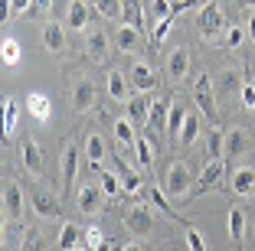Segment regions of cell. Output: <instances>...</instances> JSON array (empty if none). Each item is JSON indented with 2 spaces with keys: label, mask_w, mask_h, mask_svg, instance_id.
<instances>
[{
  "label": "cell",
  "mask_w": 255,
  "mask_h": 251,
  "mask_svg": "<svg viewBox=\"0 0 255 251\" xmlns=\"http://www.w3.org/2000/svg\"><path fill=\"white\" fill-rule=\"evenodd\" d=\"M95 173H98V186L105 189V196H121V192H125V186H121V176H118V173L102 170V167H98Z\"/></svg>",
  "instance_id": "obj_29"
},
{
  "label": "cell",
  "mask_w": 255,
  "mask_h": 251,
  "mask_svg": "<svg viewBox=\"0 0 255 251\" xmlns=\"http://www.w3.org/2000/svg\"><path fill=\"white\" fill-rule=\"evenodd\" d=\"M223 147H226V134L219 127H213L210 137H206V150H210V160H223Z\"/></svg>",
  "instance_id": "obj_34"
},
{
  "label": "cell",
  "mask_w": 255,
  "mask_h": 251,
  "mask_svg": "<svg viewBox=\"0 0 255 251\" xmlns=\"http://www.w3.org/2000/svg\"><path fill=\"white\" fill-rule=\"evenodd\" d=\"M134 154H137V160H141V167H144V170H150V167H154V144H150L147 137H144V134H137Z\"/></svg>",
  "instance_id": "obj_33"
},
{
  "label": "cell",
  "mask_w": 255,
  "mask_h": 251,
  "mask_svg": "<svg viewBox=\"0 0 255 251\" xmlns=\"http://www.w3.org/2000/svg\"><path fill=\"white\" fill-rule=\"evenodd\" d=\"M249 36L255 39V16H249Z\"/></svg>",
  "instance_id": "obj_48"
},
{
  "label": "cell",
  "mask_w": 255,
  "mask_h": 251,
  "mask_svg": "<svg viewBox=\"0 0 255 251\" xmlns=\"http://www.w3.org/2000/svg\"><path fill=\"white\" fill-rule=\"evenodd\" d=\"M115 46L121 52H137L144 46V33L134 30V26H128V23H121L118 30H115Z\"/></svg>",
  "instance_id": "obj_14"
},
{
  "label": "cell",
  "mask_w": 255,
  "mask_h": 251,
  "mask_svg": "<svg viewBox=\"0 0 255 251\" xmlns=\"http://www.w3.org/2000/svg\"><path fill=\"white\" fill-rule=\"evenodd\" d=\"M33 212L39 215V219H62V209H59V202L49 196V192H36L33 196Z\"/></svg>",
  "instance_id": "obj_21"
},
{
  "label": "cell",
  "mask_w": 255,
  "mask_h": 251,
  "mask_svg": "<svg viewBox=\"0 0 255 251\" xmlns=\"http://www.w3.org/2000/svg\"><path fill=\"white\" fill-rule=\"evenodd\" d=\"M79 147H75L72 141H66L62 144V192L66 189H72V183H75V173H79Z\"/></svg>",
  "instance_id": "obj_12"
},
{
  "label": "cell",
  "mask_w": 255,
  "mask_h": 251,
  "mask_svg": "<svg viewBox=\"0 0 255 251\" xmlns=\"http://www.w3.org/2000/svg\"><path fill=\"white\" fill-rule=\"evenodd\" d=\"M236 3H239L242 10H249V7H255V0H236Z\"/></svg>",
  "instance_id": "obj_47"
},
{
  "label": "cell",
  "mask_w": 255,
  "mask_h": 251,
  "mask_svg": "<svg viewBox=\"0 0 255 251\" xmlns=\"http://www.w3.org/2000/svg\"><path fill=\"white\" fill-rule=\"evenodd\" d=\"M26 108H30V114L39 124H46V121L53 118V101H49V95H43V91H30V95H26Z\"/></svg>",
  "instance_id": "obj_16"
},
{
  "label": "cell",
  "mask_w": 255,
  "mask_h": 251,
  "mask_svg": "<svg viewBox=\"0 0 255 251\" xmlns=\"http://www.w3.org/2000/svg\"><path fill=\"white\" fill-rule=\"evenodd\" d=\"M85 245H92V248H98V245H102V235H98V229H89V232H85Z\"/></svg>",
  "instance_id": "obj_45"
},
{
  "label": "cell",
  "mask_w": 255,
  "mask_h": 251,
  "mask_svg": "<svg viewBox=\"0 0 255 251\" xmlns=\"http://www.w3.org/2000/svg\"><path fill=\"white\" fill-rule=\"evenodd\" d=\"M200 131H203V124H200V114L196 111H190L187 114V121H183V131H180V147H190V144H196L200 141Z\"/></svg>",
  "instance_id": "obj_24"
},
{
  "label": "cell",
  "mask_w": 255,
  "mask_h": 251,
  "mask_svg": "<svg viewBox=\"0 0 255 251\" xmlns=\"http://www.w3.org/2000/svg\"><path fill=\"white\" fill-rule=\"evenodd\" d=\"M95 3V10L105 20H118V16H125V0H92Z\"/></svg>",
  "instance_id": "obj_32"
},
{
  "label": "cell",
  "mask_w": 255,
  "mask_h": 251,
  "mask_svg": "<svg viewBox=\"0 0 255 251\" xmlns=\"http://www.w3.org/2000/svg\"><path fill=\"white\" fill-rule=\"evenodd\" d=\"M115 170H118V176H121V186H125V192L128 196H134V192H141V186H144V179H141V173L137 170H131L121 157H115Z\"/></svg>",
  "instance_id": "obj_19"
},
{
  "label": "cell",
  "mask_w": 255,
  "mask_h": 251,
  "mask_svg": "<svg viewBox=\"0 0 255 251\" xmlns=\"http://www.w3.org/2000/svg\"><path fill=\"white\" fill-rule=\"evenodd\" d=\"M242 43H246V30H242V26H229L226 36H223V46L226 49H239Z\"/></svg>",
  "instance_id": "obj_39"
},
{
  "label": "cell",
  "mask_w": 255,
  "mask_h": 251,
  "mask_svg": "<svg viewBox=\"0 0 255 251\" xmlns=\"http://www.w3.org/2000/svg\"><path fill=\"white\" fill-rule=\"evenodd\" d=\"M85 52H89L92 62L105 66L108 56H112V39H108L102 30H85Z\"/></svg>",
  "instance_id": "obj_6"
},
{
  "label": "cell",
  "mask_w": 255,
  "mask_h": 251,
  "mask_svg": "<svg viewBox=\"0 0 255 251\" xmlns=\"http://www.w3.org/2000/svg\"><path fill=\"white\" fill-rule=\"evenodd\" d=\"M121 251H144V248H141V245H125Z\"/></svg>",
  "instance_id": "obj_49"
},
{
  "label": "cell",
  "mask_w": 255,
  "mask_h": 251,
  "mask_svg": "<svg viewBox=\"0 0 255 251\" xmlns=\"http://www.w3.org/2000/svg\"><path fill=\"white\" fill-rule=\"evenodd\" d=\"M10 13H13V3H10V0H0V20L7 23V20H10Z\"/></svg>",
  "instance_id": "obj_46"
},
{
  "label": "cell",
  "mask_w": 255,
  "mask_h": 251,
  "mask_svg": "<svg viewBox=\"0 0 255 251\" xmlns=\"http://www.w3.org/2000/svg\"><path fill=\"white\" fill-rule=\"evenodd\" d=\"M102 199H105V189L95 186V183L79 186V192H75V206H79V212H85V215H98L102 212Z\"/></svg>",
  "instance_id": "obj_5"
},
{
  "label": "cell",
  "mask_w": 255,
  "mask_h": 251,
  "mask_svg": "<svg viewBox=\"0 0 255 251\" xmlns=\"http://www.w3.org/2000/svg\"><path fill=\"white\" fill-rule=\"evenodd\" d=\"M246 150H249V134L242 131V127H229V131H226L223 157H226V160H236V157H242Z\"/></svg>",
  "instance_id": "obj_15"
},
{
  "label": "cell",
  "mask_w": 255,
  "mask_h": 251,
  "mask_svg": "<svg viewBox=\"0 0 255 251\" xmlns=\"http://www.w3.org/2000/svg\"><path fill=\"white\" fill-rule=\"evenodd\" d=\"M92 104H95V82L82 75L72 82V108L75 114H85V111H92Z\"/></svg>",
  "instance_id": "obj_8"
},
{
  "label": "cell",
  "mask_w": 255,
  "mask_h": 251,
  "mask_svg": "<svg viewBox=\"0 0 255 251\" xmlns=\"http://www.w3.org/2000/svg\"><path fill=\"white\" fill-rule=\"evenodd\" d=\"M121 222H125V229L131 232V235L147 238L150 232H154V215H150V209L144 206V202H131V206H125Z\"/></svg>",
  "instance_id": "obj_2"
},
{
  "label": "cell",
  "mask_w": 255,
  "mask_h": 251,
  "mask_svg": "<svg viewBox=\"0 0 255 251\" xmlns=\"http://www.w3.org/2000/svg\"><path fill=\"white\" fill-rule=\"evenodd\" d=\"M75 251H95V248H92V245H85V242H82V245H79V248H75Z\"/></svg>",
  "instance_id": "obj_50"
},
{
  "label": "cell",
  "mask_w": 255,
  "mask_h": 251,
  "mask_svg": "<svg viewBox=\"0 0 255 251\" xmlns=\"http://www.w3.org/2000/svg\"><path fill=\"white\" fill-rule=\"evenodd\" d=\"M20 154H23V167H26V170H30L33 176H39V173H43V167H46V160H43V150H39V144H36V141H23Z\"/></svg>",
  "instance_id": "obj_18"
},
{
  "label": "cell",
  "mask_w": 255,
  "mask_h": 251,
  "mask_svg": "<svg viewBox=\"0 0 255 251\" xmlns=\"http://www.w3.org/2000/svg\"><path fill=\"white\" fill-rule=\"evenodd\" d=\"M233 192L236 196H255V170L252 167H239V170L233 173Z\"/></svg>",
  "instance_id": "obj_22"
},
{
  "label": "cell",
  "mask_w": 255,
  "mask_h": 251,
  "mask_svg": "<svg viewBox=\"0 0 255 251\" xmlns=\"http://www.w3.org/2000/svg\"><path fill=\"white\" fill-rule=\"evenodd\" d=\"M170 108H173V101H170V98H157V101L150 104V121H147V127H150V131L167 134V114H170Z\"/></svg>",
  "instance_id": "obj_20"
},
{
  "label": "cell",
  "mask_w": 255,
  "mask_h": 251,
  "mask_svg": "<svg viewBox=\"0 0 255 251\" xmlns=\"http://www.w3.org/2000/svg\"><path fill=\"white\" fill-rule=\"evenodd\" d=\"M170 26H173V16H164V20H157V26H154V36H150V46H157L160 39L170 33Z\"/></svg>",
  "instance_id": "obj_42"
},
{
  "label": "cell",
  "mask_w": 255,
  "mask_h": 251,
  "mask_svg": "<svg viewBox=\"0 0 255 251\" xmlns=\"http://www.w3.org/2000/svg\"><path fill=\"white\" fill-rule=\"evenodd\" d=\"M10 3H13V13L16 16H26V13H30V7H33V0H10Z\"/></svg>",
  "instance_id": "obj_43"
},
{
  "label": "cell",
  "mask_w": 255,
  "mask_h": 251,
  "mask_svg": "<svg viewBox=\"0 0 255 251\" xmlns=\"http://www.w3.org/2000/svg\"><path fill=\"white\" fill-rule=\"evenodd\" d=\"M193 98H196V108L206 114V121H213V127H219V104H216V95H213V79L206 72L196 79Z\"/></svg>",
  "instance_id": "obj_3"
},
{
  "label": "cell",
  "mask_w": 255,
  "mask_h": 251,
  "mask_svg": "<svg viewBox=\"0 0 255 251\" xmlns=\"http://www.w3.org/2000/svg\"><path fill=\"white\" fill-rule=\"evenodd\" d=\"M196 30L206 39H216L219 33L226 30V16H223V10H219V3H203L200 16H196Z\"/></svg>",
  "instance_id": "obj_4"
},
{
  "label": "cell",
  "mask_w": 255,
  "mask_h": 251,
  "mask_svg": "<svg viewBox=\"0 0 255 251\" xmlns=\"http://www.w3.org/2000/svg\"><path fill=\"white\" fill-rule=\"evenodd\" d=\"M150 104H154V101H150V95H141V91L128 101V121L134 124V131H144V127H147V121H150Z\"/></svg>",
  "instance_id": "obj_10"
},
{
  "label": "cell",
  "mask_w": 255,
  "mask_h": 251,
  "mask_svg": "<svg viewBox=\"0 0 255 251\" xmlns=\"http://www.w3.org/2000/svg\"><path fill=\"white\" fill-rule=\"evenodd\" d=\"M128 82H131L141 95H147V91H154L160 85V79L154 75V69H150L147 62H134V66H131V72H128Z\"/></svg>",
  "instance_id": "obj_9"
},
{
  "label": "cell",
  "mask_w": 255,
  "mask_h": 251,
  "mask_svg": "<svg viewBox=\"0 0 255 251\" xmlns=\"http://www.w3.org/2000/svg\"><path fill=\"white\" fill-rule=\"evenodd\" d=\"M85 160L92 163V167H102V160H105V141L98 137V134H89L85 137Z\"/></svg>",
  "instance_id": "obj_27"
},
{
  "label": "cell",
  "mask_w": 255,
  "mask_h": 251,
  "mask_svg": "<svg viewBox=\"0 0 255 251\" xmlns=\"http://www.w3.org/2000/svg\"><path fill=\"white\" fill-rule=\"evenodd\" d=\"M115 137H118L121 144H128V147H134L137 144V131L131 121H115Z\"/></svg>",
  "instance_id": "obj_36"
},
{
  "label": "cell",
  "mask_w": 255,
  "mask_h": 251,
  "mask_svg": "<svg viewBox=\"0 0 255 251\" xmlns=\"http://www.w3.org/2000/svg\"><path fill=\"white\" fill-rule=\"evenodd\" d=\"M147 196H150V202H154V206H157L160 212H167L170 219H177V215H173V209L167 206V192L160 189V186H150V189H147Z\"/></svg>",
  "instance_id": "obj_38"
},
{
  "label": "cell",
  "mask_w": 255,
  "mask_h": 251,
  "mask_svg": "<svg viewBox=\"0 0 255 251\" xmlns=\"http://www.w3.org/2000/svg\"><path fill=\"white\" fill-rule=\"evenodd\" d=\"M193 170H190L183 160H173L164 170V186L160 189L170 196V199H183V196H193Z\"/></svg>",
  "instance_id": "obj_1"
},
{
  "label": "cell",
  "mask_w": 255,
  "mask_h": 251,
  "mask_svg": "<svg viewBox=\"0 0 255 251\" xmlns=\"http://www.w3.org/2000/svg\"><path fill=\"white\" fill-rule=\"evenodd\" d=\"M43 43H46V49L53 52V56H59L62 49H66V30H62V23H56V20H49L43 26Z\"/></svg>",
  "instance_id": "obj_17"
},
{
  "label": "cell",
  "mask_w": 255,
  "mask_h": 251,
  "mask_svg": "<svg viewBox=\"0 0 255 251\" xmlns=\"http://www.w3.org/2000/svg\"><path fill=\"white\" fill-rule=\"evenodd\" d=\"M239 101H242V108H249V111L255 108V85L249 79L242 82V88H239Z\"/></svg>",
  "instance_id": "obj_40"
},
{
  "label": "cell",
  "mask_w": 255,
  "mask_h": 251,
  "mask_svg": "<svg viewBox=\"0 0 255 251\" xmlns=\"http://www.w3.org/2000/svg\"><path fill=\"white\" fill-rule=\"evenodd\" d=\"M20 251H46V235L39 229H30L26 238H23V248Z\"/></svg>",
  "instance_id": "obj_37"
},
{
  "label": "cell",
  "mask_w": 255,
  "mask_h": 251,
  "mask_svg": "<svg viewBox=\"0 0 255 251\" xmlns=\"http://www.w3.org/2000/svg\"><path fill=\"white\" fill-rule=\"evenodd\" d=\"M242 235H246V215H242V209H229V238H233V245H242Z\"/></svg>",
  "instance_id": "obj_31"
},
{
  "label": "cell",
  "mask_w": 255,
  "mask_h": 251,
  "mask_svg": "<svg viewBox=\"0 0 255 251\" xmlns=\"http://www.w3.org/2000/svg\"><path fill=\"white\" fill-rule=\"evenodd\" d=\"M49 10H53V0H33L30 13H49Z\"/></svg>",
  "instance_id": "obj_44"
},
{
  "label": "cell",
  "mask_w": 255,
  "mask_h": 251,
  "mask_svg": "<svg viewBox=\"0 0 255 251\" xmlns=\"http://www.w3.org/2000/svg\"><path fill=\"white\" fill-rule=\"evenodd\" d=\"M187 248L190 251H206V238H203L193 225H187Z\"/></svg>",
  "instance_id": "obj_41"
},
{
  "label": "cell",
  "mask_w": 255,
  "mask_h": 251,
  "mask_svg": "<svg viewBox=\"0 0 255 251\" xmlns=\"http://www.w3.org/2000/svg\"><path fill=\"white\" fill-rule=\"evenodd\" d=\"M190 72V49L187 46H177V49L167 56V79L170 82H183Z\"/></svg>",
  "instance_id": "obj_13"
},
{
  "label": "cell",
  "mask_w": 255,
  "mask_h": 251,
  "mask_svg": "<svg viewBox=\"0 0 255 251\" xmlns=\"http://www.w3.org/2000/svg\"><path fill=\"white\" fill-rule=\"evenodd\" d=\"M108 95H112L115 101H131V95H128V79L118 72V69L108 72Z\"/></svg>",
  "instance_id": "obj_28"
},
{
  "label": "cell",
  "mask_w": 255,
  "mask_h": 251,
  "mask_svg": "<svg viewBox=\"0 0 255 251\" xmlns=\"http://www.w3.org/2000/svg\"><path fill=\"white\" fill-rule=\"evenodd\" d=\"M223 170L226 163L223 160H210L206 167H203L200 173H196V183H193V196H203V192H210L219 186V179H223Z\"/></svg>",
  "instance_id": "obj_7"
},
{
  "label": "cell",
  "mask_w": 255,
  "mask_h": 251,
  "mask_svg": "<svg viewBox=\"0 0 255 251\" xmlns=\"http://www.w3.org/2000/svg\"><path fill=\"white\" fill-rule=\"evenodd\" d=\"M3 212H7V219H13V222L23 219V189H20V183H13V179H3Z\"/></svg>",
  "instance_id": "obj_11"
},
{
  "label": "cell",
  "mask_w": 255,
  "mask_h": 251,
  "mask_svg": "<svg viewBox=\"0 0 255 251\" xmlns=\"http://www.w3.org/2000/svg\"><path fill=\"white\" fill-rule=\"evenodd\" d=\"M0 59H3L7 69L20 66V43H16L13 36H3V43H0Z\"/></svg>",
  "instance_id": "obj_30"
},
{
  "label": "cell",
  "mask_w": 255,
  "mask_h": 251,
  "mask_svg": "<svg viewBox=\"0 0 255 251\" xmlns=\"http://www.w3.org/2000/svg\"><path fill=\"white\" fill-rule=\"evenodd\" d=\"M187 114H190V111L183 108V104L173 101L170 114H167V137H170V141H180V131H183V121H187Z\"/></svg>",
  "instance_id": "obj_23"
},
{
  "label": "cell",
  "mask_w": 255,
  "mask_h": 251,
  "mask_svg": "<svg viewBox=\"0 0 255 251\" xmlns=\"http://www.w3.org/2000/svg\"><path fill=\"white\" fill-rule=\"evenodd\" d=\"M69 26L72 30H89V3L85 0H72L69 3Z\"/></svg>",
  "instance_id": "obj_26"
},
{
  "label": "cell",
  "mask_w": 255,
  "mask_h": 251,
  "mask_svg": "<svg viewBox=\"0 0 255 251\" xmlns=\"http://www.w3.org/2000/svg\"><path fill=\"white\" fill-rule=\"evenodd\" d=\"M16 121H20V104L16 101H3V134H13L16 131Z\"/></svg>",
  "instance_id": "obj_35"
},
{
  "label": "cell",
  "mask_w": 255,
  "mask_h": 251,
  "mask_svg": "<svg viewBox=\"0 0 255 251\" xmlns=\"http://www.w3.org/2000/svg\"><path fill=\"white\" fill-rule=\"evenodd\" d=\"M82 242H85V232L79 229V225H72V222H66L62 232H59V248L62 251H75Z\"/></svg>",
  "instance_id": "obj_25"
}]
</instances>
